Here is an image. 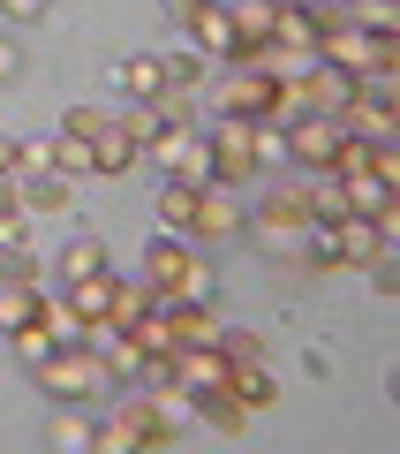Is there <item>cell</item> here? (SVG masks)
I'll list each match as a JSON object with an SVG mask.
<instances>
[{
	"instance_id": "cell-34",
	"label": "cell",
	"mask_w": 400,
	"mask_h": 454,
	"mask_svg": "<svg viewBox=\"0 0 400 454\" xmlns=\"http://www.w3.org/2000/svg\"><path fill=\"white\" fill-rule=\"evenodd\" d=\"M106 121H113V114H98V106H68V114H61V129H68V137H83V145H91Z\"/></svg>"
},
{
	"instance_id": "cell-41",
	"label": "cell",
	"mask_w": 400,
	"mask_h": 454,
	"mask_svg": "<svg viewBox=\"0 0 400 454\" xmlns=\"http://www.w3.org/2000/svg\"><path fill=\"white\" fill-rule=\"evenodd\" d=\"M181 8H196V0H174V16H181Z\"/></svg>"
},
{
	"instance_id": "cell-22",
	"label": "cell",
	"mask_w": 400,
	"mask_h": 454,
	"mask_svg": "<svg viewBox=\"0 0 400 454\" xmlns=\"http://www.w3.org/2000/svg\"><path fill=\"white\" fill-rule=\"evenodd\" d=\"M189 409H196V417H204L219 439H242V432H250V409H242V402H227V394H196Z\"/></svg>"
},
{
	"instance_id": "cell-23",
	"label": "cell",
	"mask_w": 400,
	"mask_h": 454,
	"mask_svg": "<svg viewBox=\"0 0 400 454\" xmlns=\"http://www.w3.org/2000/svg\"><path fill=\"white\" fill-rule=\"evenodd\" d=\"M303 205H310V220H318V227L348 220V190H340V175H318V182H303Z\"/></svg>"
},
{
	"instance_id": "cell-36",
	"label": "cell",
	"mask_w": 400,
	"mask_h": 454,
	"mask_svg": "<svg viewBox=\"0 0 400 454\" xmlns=\"http://www.w3.org/2000/svg\"><path fill=\"white\" fill-rule=\"evenodd\" d=\"M212 295H219V273L196 258V265H189V280H181V303H212Z\"/></svg>"
},
{
	"instance_id": "cell-39",
	"label": "cell",
	"mask_w": 400,
	"mask_h": 454,
	"mask_svg": "<svg viewBox=\"0 0 400 454\" xmlns=\"http://www.w3.org/2000/svg\"><path fill=\"white\" fill-rule=\"evenodd\" d=\"M16 167H23V137H8V129H0V182L16 175Z\"/></svg>"
},
{
	"instance_id": "cell-2",
	"label": "cell",
	"mask_w": 400,
	"mask_h": 454,
	"mask_svg": "<svg viewBox=\"0 0 400 454\" xmlns=\"http://www.w3.org/2000/svg\"><path fill=\"white\" fill-rule=\"evenodd\" d=\"M151 447H174V409L159 394H128L106 424H98V454H151Z\"/></svg>"
},
{
	"instance_id": "cell-4",
	"label": "cell",
	"mask_w": 400,
	"mask_h": 454,
	"mask_svg": "<svg viewBox=\"0 0 400 454\" xmlns=\"http://www.w3.org/2000/svg\"><path fill=\"white\" fill-rule=\"evenodd\" d=\"M318 61L348 68V76H393V68H400V38L355 31V23H325V38H318Z\"/></svg>"
},
{
	"instance_id": "cell-13",
	"label": "cell",
	"mask_w": 400,
	"mask_h": 454,
	"mask_svg": "<svg viewBox=\"0 0 400 454\" xmlns=\"http://www.w3.org/2000/svg\"><path fill=\"white\" fill-rule=\"evenodd\" d=\"M166 379H174L181 394H219L227 387V356H219V340H212V348H166Z\"/></svg>"
},
{
	"instance_id": "cell-11",
	"label": "cell",
	"mask_w": 400,
	"mask_h": 454,
	"mask_svg": "<svg viewBox=\"0 0 400 454\" xmlns=\"http://www.w3.org/2000/svg\"><path fill=\"white\" fill-rule=\"evenodd\" d=\"M340 129H355V137H393V83L385 76H363L355 83V98H348V114H340Z\"/></svg>"
},
{
	"instance_id": "cell-32",
	"label": "cell",
	"mask_w": 400,
	"mask_h": 454,
	"mask_svg": "<svg viewBox=\"0 0 400 454\" xmlns=\"http://www.w3.org/2000/svg\"><path fill=\"white\" fill-rule=\"evenodd\" d=\"M219 356L227 364H265L273 348H265V333H219Z\"/></svg>"
},
{
	"instance_id": "cell-37",
	"label": "cell",
	"mask_w": 400,
	"mask_h": 454,
	"mask_svg": "<svg viewBox=\"0 0 400 454\" xmlns=\"http://www.w3.org/2000/svg\"><path fill=\"white\" fill-rule=\"evenodd\" d=\"M46 8H53V0H0V16H8V23H38Z\"/></svg>"
},
{
	"instance_id": "cell-20",
	"label": "cell",
	"mask_w": 400,
	"mask_h": 454,
	"mask_svg": "<svg viewBox=\"0 0 400 454\" xmlns=\"http://www.w3.org/2000/svg\"><path fill=\"white\" fill-rule=\"evenodd\" d=\"M159 303V295L144 288V280H113V303H106V333H121V325H136L144 310Z\"/></svg>"
},
{
	"instance_id": "cell-24",
	"label": "cell",
	"mask_w": 400,
	"mask_h": 454,
	"mask_svg": "<svg viewBox=\"0 0 400 454\" xmlns=\"http://www.w3.org/2000/svg\"><path fill=\"white\" fill-rule=\"evenodd\" d=\"M98 356H106V379H144V340L136 333H106V348H98Z\"/></svg>"
},
{
	"instance_id": "cell-35",
	"label": "cell",
	"mask_w": 400,
	"mask_h": 454,
	"mask_svg": "<svg viewBox=\"0 0 400 454\" xmlns=\"http://www.w3.org/2000/svg\"><path fill=\"white\" fill-rule=\"evenodd\" d=\"M0 280H23V288H38V258H31V243H23V250H0Z\"/></svg>"
},
{
	"instance_id": "cell-28",
	"label": "cell",
	"mask_w": 400,
	"mask_h": 454,
	"mask_svg": "<svg viewBox=\"0 0 400 454\" xmlns=\"http://www.w3.org/2000/svg\"><path fill=\"white\" fill-rule=\"evenodd\" d=\"M340 23H355V31H378V38H393L400 8H393V0H348V8H340Z\"/></svg>"
},
{
	"instance_id": "cell-15",
	"label": "cell",
	"mask_w": 400,
	"mask_h": 454,
	"mask_svg": "<svg viewBox=\"0 0 400 454\" xmlns=\"http://www.w3.org/2000/svg\"><path fill=\"white\" fill-rule=\"evenodd\" d=\"M189 265H196V250H189V243H166V235H159V243L144 250V288H151V295H181Z\"/></svg>"
},
{
	"instance_id": "cell-33",
	"label": "cell",
	"mask_w": 400,
	"mask_h": 454,
	"mask_svg": "<svg viewBox=\"0 0 400 454\" xmlns=\"http://www.w3.org/2000/svg\"><path fill=\"white\" fill-rule=\"evenodd\" d=\"M31 243V212L23 205H0V250H23Z\"/></svg>"
},
{
	"instance_id": "cell-7",
	"label": "cell",
	"mask_w": 400,
	"mask_h": 454,
	"mask_svg": "<svg viewBox=\"0 0 400 454\" xmlns=\"http://www.w3.org/2000/svg\"><path fill=\"white\" fill-rule=\"evenodd\" d=\"M219 114H242V121H280V76H265V68H227Z\"/></svg>"
},
{
	"instance_id": "cell-9",
	"label": "cell",
	"mask_w": 400,
	"mask_h": 454,
	"mask_svg": "<svg viewBox=\"0 0 400 454\" xmlns=\"http://www.w3.org/2000/svg\"><path fill=\"white\" fill-rule=\"evenodd\" d=\"M333 145H340V121H325V114H295L288 129H280V152H288L295 167H310V175L333 167Z\"/></svg>"
},
{
	"instance_id": "cell-12",
	"label": "cell",
	"mask_w": 400,
	"mask_h": 454,
	"mask_svg": "<svg viewBox=\"0 0 400 454\" xmlns=\"http://www.w3.org/2000/svg\"><path fill=\"white\" fill-rule=\"evenodd\" d=\"M181 23H189V46L204 53V61H235V16H227V0H196V8H181Z\"/></svg>"
},
{
	"instance_id": "cell-40",
	"label": "cell",
	"mask_w": 400,
	"mask_h": 454,
	"mask_svg": "<svg viewBox=\"0 0 400 454\" xmlns=\"http://www.w3.org/2000/svg\"><path fill=\"white\" fill-rule=\"evenodd\" d=\"M0 205H16V182H0Z\"/></svg>"
},
{
	"instance_id": "cell-30",
	"label": "cell",
	"mask_w": 400,
	"mask_h": 454,
	"mask_svg": "<svg viewBox=\"0 0 400 454\" xmlns=\"http://www.w3.org/2000/svg\"><path fill=\"white\" fill-rule=\"evenodd\" d=\"M53 447H68V454H83V447H98V424H83L76 409L61 402V417H53Z\"/></svg>"
},
{
	"instance_id": "cell-1",
	"label": "cell",
	"mask_w": 400,
	"mask_h": 454,
	"mask_svg": "<svg viewBox=\"0 0 400 454\" xmlns=\"http://www.w3.org/2000/svg\"><path fill=\"white\" fill-rule=\"evenodd\" d=\"M31 387L46 394V402H98V387H106V356H98V340H53L46 356L31 364Z\"/></svg>"
},
{
	"instance_id": "cell-18",
	"label": "cell",
	"mask_w": 400,
	"mask_h": 454,
	"mask_svg": "<svg viewBox=\"0 0 400 454\" xmlns=\"http://www.w3.org/2000/svg\"><path fill=\"white\" fill-rule=\"evenodd\" d=\"M227 16H235V38H242L235 53L273 46V0H227Z\"/></svg>"
},
{
	"instance_id": "cell-31",
	"label": "cell",
	"mask_w": 400,
	"mask_h": 454,
	"mask_svg": "<svg viewBox=\"0 0 400 454\" xmlns=\"http://www.w3.org/2000/svg\"><path fill=\"white\" fill-rule=\"evenodd\" d=\"M159 68H166V83H174V91H196V83H204V53H159Z\"/></svg>"
},
{
	"instance_id": "cell-5",
	"label": "cell",
	"mask_w": 400,
	"mask_h": 454,
	"mask_svg": "<svg viewBox=\"0 0 400 454\" xmlns=\"http://www.w3.org/2000/svg\"><path fill=\"white\" fill-rule=\"evenodd\" d=\"M204 145H212V182L219 190H235V182H257V121H242V114H219L204 129Z\"/></svg>"
},
{
	"instance_id": "cell-29",
	"label": "cell",
	"mask_w": 400,
	"mask_h": 454,
	"mask_svg": "<svg viewBox=\"0 0 400 454\" xmlns=\"http://www.w3.org/2000/svg\"><path fill=\"white\" fill-rule=\"evenodd\" d=\"M46 152H53V167H61V175L68 182H83V175H91V145H83V137H46Z\"/></svg>"
},
{
	"instance_id": "cell-38",
	"label": "cell",
	"mask_w": 400,
	"mask_h": 454,
	"mask_svg": "<svg viewBox=\"0 0 400 454\" xmlns=\"http://www.w3.org/2000/svg\"><path fill=\"white\" fill-rule=\"evenodd\" d=\"M16 76H23V46L0 31V83H16Z\"/></svg>"
},
{
	"instance_id": "cell-16",
	"label": "cell",
	"mask_w": 400,
	"mask_h": 454,
	"mask_svg": "<svg viewBox=\"0 0 400 454\" xmlns=\"http://www.w3.org/2000/svg\"><path fill=\"white\" fill-rule=\"evenodd\" d=\"M227 402H242V409H250V417H257V409H273L280 402V379H273V364H227Z\"/></svg>"
},
{
	"instance_id": "cell-19",
	"label": "cell",
	"mask_w": 400,
	"mask_h": 454,
	"mask_svg": "<svg viewBox=\"0 0 400 454\" xmlns=\"http://www.w3.org/2000/svg\"><path fill=\"white\" fill-rule=\"evenodd\" d=\"M31 318H46V295L23 288V280H0V333H16V325H31Z\"/></svg>"
},
{
	"instance_id": "cell-27",
	"label": "cell",
	"mask_w": 400,
	"mask_h": 454,
	"mask_svg": "<svg viewBox=\"0 0 400 454\" xmlns=\"http://www.w3.org/2000/svg\"><path fill=\"white\" fill-rule=\"evenodd\" d=\"M159 220L174 227V235H189V220H196V182H159Z\"/></svg>"
},
{
	"instance_id": "cell-26",
	"label": "cell",
	"mask_w": 400,
	"mask_h": 454,
	"mask_svg": "<svg viewBox=\"0 0 400 454\" xmlns=\"http://www.w3.org/2000/svg\"><path fill=\"white\" fill-rule=\"evenodd\" d=\"M159 83H166V68H159V53H128V61H121V91L136 98V106H144V98L159 91Z\"/></svg>"
},
{
	"instance_id": "cell-14",
	"label": "cell",
	"mask_w": 400,
	"mask_h": 454,
	"mask_svg": "<svg viewBox=\"0 0 400 454\" xmlns=\"http://www.w3.org/2000/svg\"><path fill=\"white\" fill-rule=\"evenodd\" d=\"M8 182H16V205L31 212V220H46V212H68V197H76L61 167H38V175H8Z\"/></svg>"
},
{
	"instance_id": "cell-42",
	"label": "cell",
	"mask_w": 400,
	"mask_h": 454,
	"mask_svg": "<svg viewBox=\"0 0 400 454\" xmlns=\"http://www.w3.org/2000/svg\"><path fill=\"white\" fill-rule=\"evenodd\" d=\"M273 8H295V0H273Z\"/></svg>"
},
{
	"instance_id": "cell-3",
	"label": "cell",
	"mask_w": 400,
	"mask_h": 454,
	"mask_svg": "<svg viewBox=\"0 0 400 454\" xmlns=\"http://www.w3.org/2000/svg\"><path fill=\"white\" fill-rule=\"evenodd\" d=\"M310 227L318 220H310V205H303V182H288V190H273L265 205H250V227H242V235H250L257 250H273V258H295Z\"/></svg>"
},
{
	"instance_id": "cell-17",
	"label": "cell",
	"mask_w": 400,
	"mask_h": 454,
	"mask_svg": "<svg viewBox=\"0 0 400 454\" xmlns=\"http://www.w3.org/2000/svg\"><path fill=\"white\" fill-rule=\"evenodd\" d=\"M136 160H144V145H136L121 121H106V129L91 137V175H128Z\"/></svg>"
},
{
	"instance_id": "cell-25",
	"label": "cell",
	"mask_w": 400,
	"mask_h": 454,
	"mask_svg": "<svg viewBox=\"0 0 400 454\" xmlns=\"http://www.w3.org/2000/svg\"><path fill=\"white\" fill-rule=\"evenodd\" d=\"M91 273H113V265H106V243H98V235H83V243L61 250V288H68V280H91Z\"/></svg>"
},
{
	"instance_id": "cell-21",
	"label": "cell",
	"mask_w": 400,
	"mask_h": 454,
	"mask_svg": "<svg viewBox=\"0 0 400 454\" xmlns=\"http://www.w3.org/2000/svg\"><path fill=\"white\" fill-rule=\"evenodd\" d=\"M144 106H151V121H159V129H196V91H174V83H159Z\"/></svg>"
},
{
	"instance_id": "cell-8",
	"label": "cell",
	"mask_w": 400,
	"mask_h": 454,
	"mask_svg": "<svg viewBox=\"0 0 400 454\" xmlns=\"http://www.w3.org/2000/svg\"><path fill=\"white\" fill-rule=\"evenodd\" d=\"M333 258H340V273H370L378 258H393V235H385L378 220H363V212H348V220H333Z\"/></svg>"
},
{
	"instance_id": "cell-10",
	"label": "cell",
	"mask_w": 400,
	"mask_h": 454,
	"mask_svg": "<svg viewBox=\"0 0 400 454\" xmlns=\"http://www.w3.org/2000/svg\"><path fill=\"white\" fill-rule=\"evenodd\" d=\"M242 227H250V205H242L235 190H219V182H204V190H196L189 243H227V235H242Z\"/></svg>"
},
{
	"instance_id": "cell-6",
	"label": "cell",
	"mask_w": 400,
	"mask_h": 454,
	"mask_svg": "<svg viewBox=\"0 0 400 454\" xmlns=\"http://www.w3.org/2000/svg\"><path fill=\"white\" fill-rule=\"evenodd\" d=\"M144 152L159 160V182H196V190L212 182V145H204V129H159Z\"/></svg>"
}]
</instances>
